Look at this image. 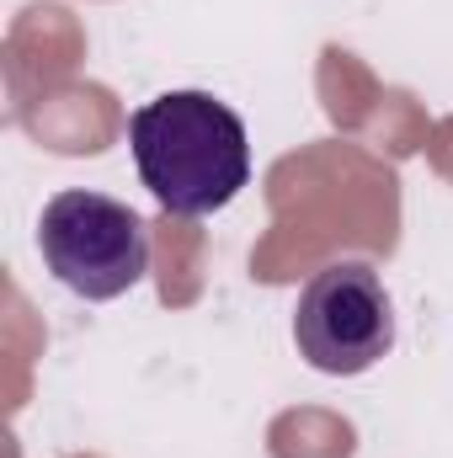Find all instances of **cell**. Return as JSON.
<instances>
[{
	"mask_svg": "<svg viewBox=\"0 0 453 458\" xmlns=\"http://www.w3.org/2000/svg\"><path fill=\"white\" fill-rule=\"evenodd\" d=\"M128 149L150 198L176 219H209L251 182V144L235 107L209 91H166L128 117Z\"/></svg>",
	"mask_w": 453,
	"mask_h": 458,
	"instance_id": "cell-1",
	"label": "cell"
},
{
	"mask_svg": "<svg viewBox=\"0 0 453 458\" xmlns=\"http://www.w3.org/2000/svg\"><path fill=\"white\" fill-rule=\"evenodd\" d=\"M38 245H43L48 272L70 293H81L91 304L128 293L150 272V229H144V219L128 203L102 198V192H59V198H48L43 225H38Z\"/></svg>",
	"mask_w": 453,
	"mask_h": 458,
	"instance_id": "cell-2",
	"label": "cell"
},
{
	"mask_svg": "<svg viewBox=\"0 0 453 458\" xmlns=\"http://www.w3.org/2000/svg\"><path fill=\"white\" fill-rule=\"evenodd\" d=\"M294 342L315 373H331V378L368 373L395 346V304L384 277L368 261L321 267L299 293Z\"/></svg>",
	"mask_w": 453,
	"mask_h": 458,
	"instance_id": "cell-3",
	"label": "cell"
}]
</instances>
